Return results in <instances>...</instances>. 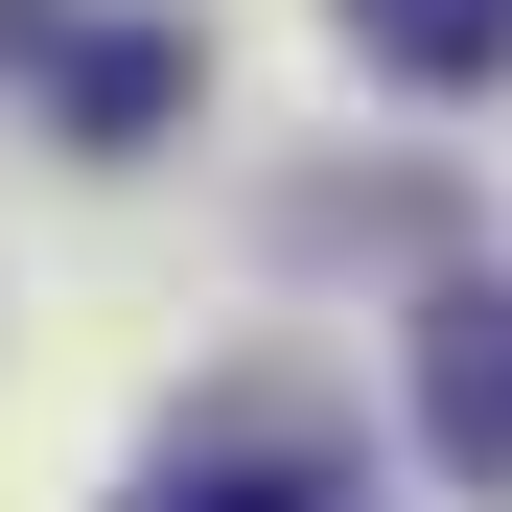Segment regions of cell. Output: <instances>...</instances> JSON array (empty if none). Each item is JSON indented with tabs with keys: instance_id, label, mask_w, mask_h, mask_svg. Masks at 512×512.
<instances>
[{
	"instance_id": "obj_4",
	"label": "cell",
	"mask_w": 512,
	"mask_h": 512,
	"mask_svg": "<svg viewBox=\"0 0 512 512\" xmlns=\"http://www.w3.org/2000/svg\"><path fill=\"white\" fill-rule=\"evenodd\" d=\"M140 512H326V489H303V466H280V443H233V466H163V489H140Z\"/></svg>"
},
{
	"instance_id": "obj_1",
	"label": "cell",
	"mask_w": 512,
	"mask_h": 512,
	"mask_svg": "<svg viewBox=\"0 0 512 512\" xmlns=\"http://www.w3.org/2000/svg\"><path fill=\"white\" fill-rule=\"evenodd\" d=\"M419 443L466 489H512V280H443L419 303Z\"/></svg>"
},
{
	"instance_id": "obj_2",
	"label": "cell",
	"mask_w": 512,
	"mask_h": 512,
	"mask_svg": "<svg viewBox=\"0 0 512 512\" xmlns=\"http://www.w3.org/2000/svg\"><path fill=\"white\" fill-rule=\"evenodd\" d=\"M140 117H187V24H94L70 47V140H140Z\"/></svg>"
},
{
	"instance_id": "obj_3",
	"label": "cell",
	"mask_w": 512,
	"mask_h": 512,
	"mask_svg": "<svg viewBox=\"0 0 512 512\" xmlns=\"http://www.w3.org/2000/svg\"><path fill=\"white\" fill-rule=\"evenodd\" d=\"M350 47L419 70V94H466V70H512V0H350Z\"/></svg>"
}]
</instances>
